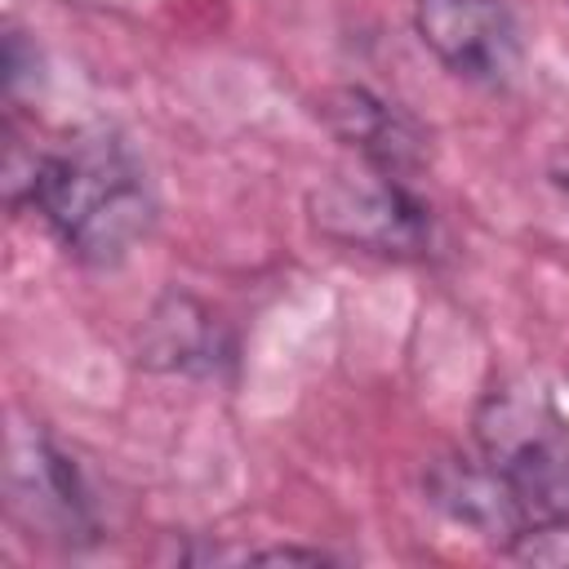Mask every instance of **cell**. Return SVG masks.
Here are the masks:
<instances>
[{
  "instance_id": "6da1fadb",
  "label": "cell",
  "mask_w": 569,
  "mask_h": 569,
  "mask_svg": "<svg viewBox=\"0 0 569 569\" xmlns=\"http://www.w3.org/2000/svg\"><path fill=\"white\" fill-rule=\"evenodd\" d=\"M27 209L84 267H120L156 227L151 182L116 129H76L40 147Z\"/></svg>"
},
{
  "instance_id": "7a4b0ae2",
  "label": "cell",
  "mask_w": 569,
  "mask_h": 569,
  "mask_svg": "<svg viewBox=\"0 0 569 569\" xmlns=\"http://www.w3.org/2000/svg\"><path fill=\"white\" fill-rule=\"evenodd\" d=\"M476 453L542 516H569V418L529 382H498L471 413Z\"/></svg>"
},
{
  "instance_id": "3957f363",
  "label": "cell",
  "mask_w": 569,
  "mask_h": 569,
  "mask_svg": "<svg viewBox=\"0 0 569 569\" xmlns=\"http://www.w3.org/2000/svg\"><path fill=\"white\" fill-rule=\"evenodd\" d=\"M307 218L329 244L387 262H418L436 244V222L418 191L405 178L378 173L369 164L311 187Z\"/></svg>"
},
{
  "instance_id": "277c9868",
  "label": "cell",
  "mask_w": 569,
  "mask_h": 569,
  "mask_svg": "<svg viewBox=\"0 0 569 569\" xmlns=\"http://www.w3.org/2000/svg\"><path fill=\"white\" fill-rule=\"evenodd\" d=\"M413 31L449 76L480 89H507L525 67L511 0H413Z\"/></svg>"
},
{
  "instance_id": "5b68a950",
  "label": "cell",
  "mask_w": 569,
  "mask_h": 569,
  "mask_svg": "<svg viewBox=\"0 0 569 569\" xmlns=\"http://www.w3.org/2000/svg\"><path fill=\"white\" fill-rule=\"evenodd\" d=\"M9 502L27 529L58 547H89L98 538L80 467L44 431L13 436L9 445Z\"/></svg>"
},
{
  "instance_id": "8992f818",
  "label": "cell",
  "mask_w": 569,
  "mask_h": 569,
  "mask_svg": "<svg viewBox=\"0 0 569 569\" xmlns=\"http://www.w3.org/2000/svg\"><path fill=\"white\" fill-rule=\"evenodd\" d=\"M316 116L347 151H356L360 164H369L378 173L413 182L431 160V133L409 111H400L396 102L378 98L365 84L325 89L316 98Z\"/></svg>"
},
{
  "instance_id": "52a82bcc",
  "label": "cell",
  "mask_w": 569,
  "mask_h": 569,
  "mask_svg": "<svg viewBox=\"0 0 569 569\" xmlns=\"http://www.w3.org/2000/svg\"><path fill=\"white\" fill-rule=\"evenodd\" d=\"M422 489L436 511H445L453 525H462L480 538L511 542L533 520V511L520 502V493L480 453H445V458L427 462Z\"/></svg>"
},
{
  "instance_id": "ba28073f",
  "label": "cell",
  "mask_w": 569,
  "mask_h": 569,
  "mask_svg": "<svg viewBox=\"0 0 569 569\" xmlns=\"http://www.w3.org/2000/svg\"><path fill=\"white\" fill-rule=\"evenodd\" d=\"M138 356L147 369L164 373H218V365L231 360V338L204 302L191 293H164L147 316Z\"/></svg>"
},
{
  "instance_id": "9c48e42d",
  "label": "cell",
  "mask_w": 569,
  "mask_h": 569,
  "mask_svg": "<svg viewBox=\"0 0 569 569\" xmlns=\"http://www.w3.org/2000/svg\"><path fill=\"white\" fill-rule=\"evenodd\" d=\"M502 556H511V560H520V565L569 569V516L529 520L511 542H502Z\"/></svg>"
},
{
  "instance_id": "30bf717a",
  "label": "cell",
  "mask_w": 569,
  "mask_h": 569,
  "mask_svg": "<svg viewBox=\"0 0 569 569\" xmlns=\"http://www.w3.org/2000/svg\"><path fill=\"white\" fill-rule=\"evenodd\" d=\"M249 560H276V565H325V551H302V547H267V551H249Z\"/></svg>"
},
{
  "instance_id": "8fae6325",
  "label": "cell",
  "mask_w": 569,
  "mask_h": 569,
  "mask_svg": "<svg viewBox=\"0 0 569 569\" xmlns=\"http://www.w3.org/2000/svg\"><path fill=\"white\" fill-rule=\"evenodd\" d=\"M547 178H551V187H556V191H565V196H569V147H560V151L551 156Z\"/></svg>"
}]
</instances>
